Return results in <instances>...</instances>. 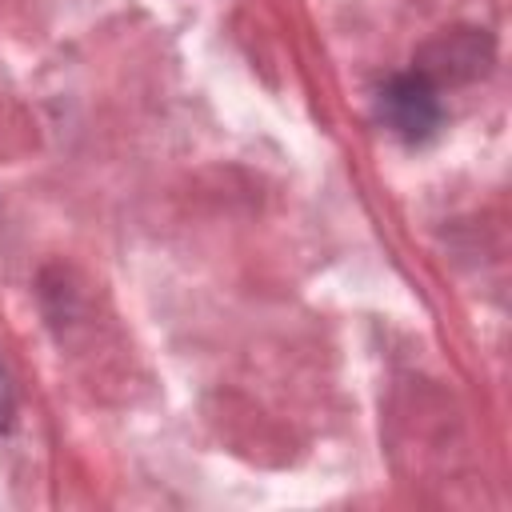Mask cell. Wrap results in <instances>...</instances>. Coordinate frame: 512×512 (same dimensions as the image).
Returning <instances> with one entry per match:
<instances>
[{
	"mask_svg": "<svg viewBox=\"0 0 512 512\" xmlns=\"http://www.w3.org/2000/svg\"><path fill=\"white\" fill-rule=\"evenodd\" d=\"M380 116L400 140L408 144L428 140L440 128V100H436L432 80L424 72L388 80V88L380 92Z\"/></svg>",
	"mask_w": 512,
	"mask_h": 512,
	"instance_id": "obj_1",
	"label": "cell"
},
{
	"mask_svg": "<svg viewBox=\"0 0 512 512\" xmlns=\"http://www.w3.org/2000/svg\"><path fill=\"white\" fill-rule=\"evenodd\" d=\"M12 412H16V396H12L8 372L0 368V428H8V424H12Z\"/></svg>",
	"mask_w": 512,
	"mask_h": 512,
	"instance_id": "obj_2",
	"label": "cell"
}]
</instances>
